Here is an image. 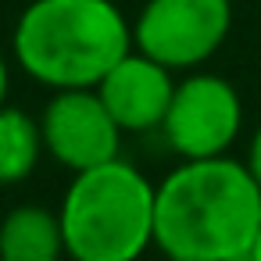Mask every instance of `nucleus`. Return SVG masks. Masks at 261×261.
<instances>
[{
  "mask_svg": "<svg viewBox=\"0 0 261 261\" xmlns=\"http://www.w3.org/2000/svg\"><path fill=\"white\" fill-rule=\"evenodd\" d=\"M261 186L229 154L179 161L154 186V247L172 257L229 261L254 247Z\"/></svg>",
  "mask_w": 261,
  "mask_h": 261,
  "instance_id": "obj_1",
  "label": "nucleus"
},
{
  "mask_svg": "<svg viewBox=\"0 0 261 261\" xmlns=\"http://www.w3.org/2000/svg\"><path fill=\"white\" fill-rule=\"evenodd\" d=\"M11 50L50 90H93L133 50V22L115 0H33L15 22Z\"/></svg>",
  "mask_w": 261,
  "mask_h": 261,
  "instance_id": "obj_2",
  "label": "nucleus"
},
{
  "mask_svg": "<svg viewBox=\"0 0 261 261\" xmlns=\"http://www.w3.org/2000/svg\"><path fill=\"white\" fill-rule=\"evenodd\" d=\"M154 186L125 158L75 172L58 218L72 261H140L154 243Z\"/></svg>",
  "mask_w": 261,
  "mask_h": 261,
  "instance_id": "obj_3",
  "label": "nucleus"
},
{
  "mask_svg": "<svg viewBox=\"0 0 261 261\" xmlns=\"http://www.w3.org/2000/svg\"><path fill=\"white\" fill-rule=\"evenodd\" d=\"M229 29V0H147L133 22V47L172 72H193L222 50Z\"/></svg>",
  "mask_w": 261,
  "mask_h": 261,
  "instance_id": "obj_4",
  "label": "nucleus"
},
{
  "mask_svg": "<svg viewBox=\"0 0 261 261\" xmlns=\"http://www.w3.org/2000/svg\"><path fill=\"white\" fill-rule=\"evenodd\" d=\"M243 125L240 90L215 72H190L175 83L172 104L161 122V140L179 161L229 154Z\"/></svg>",
  "mask_w": 261,
  "mask_h": 261,
  "instance_id": "obj_5",
  "label": "nucleus"
},
{
  "mask_svg": "<svg viewBox=\"0 0 261 261\" xmlns=\"http://www.w3.org/2000/svg\"><path fill=\"white\" fill-rule=\"evenodd\" d=\"M47 154L68 172H86L122 158V129L97 90H54L40 115Z\"/></svg>",
  "mask_w": 261,
  "mask_h": 261,
  "instance_id": "obj_6",
  "label": "nucleus"
},
{
  "mask_svg": "<svg viewBox=\"0 0 261 261\" xmlns=\"http://www.w3.org/2000/svg\"><path fill=\"white\" fill-rule=\"evenodd\" d=\"M122 133H158L175 93V75L136 47L93 86Z\"/></svg>",
  "mask_w": 261,
  "mask_h": 261,
  "instance_id": "obj_7",
  "label": "nucleus"
},
{
  "mask_svg": "<svg viewBox=\"0 0 261 261\" xmlns=\"http://www.w3.org/2000/svg\"><path fill=\"white\" fill-rule=\"evenodd\" d=\"M61 218L47 204H18L0 218V261H61Z\"/></svg>",
  "mask_w": 261,
  "mask_h": 261,
  "instance_id": "obj_8",
  "label": "nucleus"
},
{
  "mask_svg": "<svg viewBox=\"0 0 261 261\" xmlns=\"http://www.w3.org/2000/svg\"><path fill=\"white\" fill-rule=\"evenodd\" d=\"M47 154L40 118L18 111V108H0V186L25 182L40 158Z\"/></svg>",
  "mask_w": 261,
  "mask_h": 261,
  "instance_id": "obj_9",
  "label": "nucleus"
},
{
  "mask_svg": "<svg viewBox=\"0 0 261 261\" xmlns=\"http://www.w3.org/2000/svg\"><path fill=\"white\" fill-rule=\"evenodd\" d=\"M243 165L250 168V175H254V179H257V186H261V125H257V129H254V136H250V147H247Z\"/></svg>",
  "mask_w": 261,
  "mask_h": 261,
  "instance_id": "obj_10",
  "label": "nucleus"
},
{
  "mask_svg": "<svg viewBox=\"0 0 261 261\" xmlns=\"http://www.w3.org/2000/svg\"><path fill=\"white\" fill-rule=\"evenodd\" d=\"M8 90H11V68H8L4 50H0V108L8 104Z\"/></svg>",
  "mask_w": 261,
  "mask_h": 261,
  "instance_id": "obj_11",
  "label": "nucleus"
},
{
  "mask_svg": "<svg viewBox=\"0 0 261 261\" xmlns=\"http://www.w3.org/2000/svg\"><path fill=\"white\" fill-rule=\"evenodd\" d=\"M229 261H257V257H254V250H243V254H236V257H229Z\"/></svg>",
  "mask_w": 261,
  "mask_h": 261,
  "instance_id": "obj_12",
  "label": "nucleus"
},
{
  "mask_svg": "<svg viewBox=\"0 0 261 261\" xmlns=\"http://www.w3.org/2000/svg\"><path fill=\"white\" fill-rule=\"evenodd\" d=\"M250 250H254V257L261 261V229H257V236H254V247H250Z\"/></svg>",
  "mask_w": 261,
  "mask_h": 261,
  "instance_id": "obj_13",
  "label": "nucleus"
},
{
  "mask_svg": "<svg viewBox=\"0 0 261 261\" xmlns=\"http://www.w3.org/2000/svg\"><path fill=\"white\" fill-rule=\"evenodd\" d=\"M165 261H197V257H172V254H165Z\"/></svg>",
  "mask_w": 261,
  "mask_h": 261,
  "instance_id": "obj_14",
  "label": "nucleus"
}]
</instances>
